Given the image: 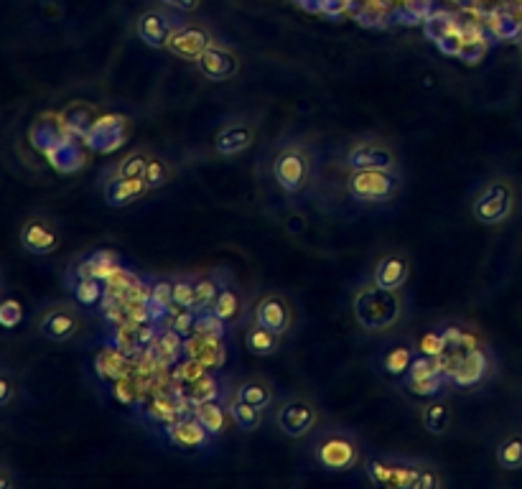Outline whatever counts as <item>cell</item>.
Segmentation results:
<instances>
[{
	"instance_id": "cell-1",
	"label": "cell",
	"mask_w": 522,
	"mask_h": 489,
	"mask_svg": "<svg viewBox=\"0 0 522 489\" xmlns=\"http://www.w3.org/2000/svg\"><path fill=\"white\" fill-rule=\"evenodd\" d=\"M314 459L326 472H349V469L360 464L362 451L352 433L332 428V431L321 433L319 439H316Z\"/></svg>"
},
{
	"instance_id": "cell-2",
	"label": "cell",
	"mask_w": 522,
	"mask_h": 489,
	"mask_svg": "<svg viewBox=\"0 0 522 489\" xmlns=\"http://www.w3.org/2000/svg\"><path fill=\"white\" fill-rule=\"evenodd\" d=\"M367 477L380 487H408V489H433L441 487V477L433 469L413 467V464H398V461L375 459L367 464Z\"/></svg>"
},
{
	"instance_id": "cell-3",
	"label": "cell",
	"mask_w": 522,
	"mask_h": 489,
	"mask_svg": "<svg viewBox=\"0 0 522 489\" xmlns=\"http://www.w3.org/2000/svg\"><path fill=\"white\" fill-rule=\"evenodd\" d=\"M349 194L362 204L390 202L398 192V176L385 169H362L349 176Z\"/></svg>"
},
{
	"instance_id": "cell-4",
	"label": "cell",
	"mask_w": 522,
	"mask_h": 489,
	"mask_svg": "<svg viewBox=\"0 0 522 489\" xmlns=\"http://www.w3.org/2000/svg\"><path fill=\"white\" fill-rule=\"evenodd\" d=\"M472 209L474 217L482 225H500V222H505L512 214V209H515V192H512L510 181H489L479 192V197L474 199Z\"/></svg>"
},
{
	"instance_id": "cell-5",
	"label": "cell",
	"mask_w": 522,
	"mask_h": 489,
	"mask_svg": "<svg viewBox=\"0 0 522 489\" xmlns=\"http://www.w3.org/2000/svg\"><path fill=\"white\" fill-rule=\"evenodd\" d=\"M270 171H273V181L281 186L283 192L296 194L301 192V189L306 186V181H309L311 161L301 148L291 146V148H283V151L273 158Z\"/></svg>"
},
{
	"instance_id": "cell-6",
	"label": "cell",
	"mask_w": 522,
	"mask_h": 489,
	"mask_svg": "<svg viewBox=\"0 0 522 489\" xmlns=\"http://www.w3.org/2000/svg\"><path fill=\"white\" fill-rule=\"evenodd\" d=\"M18 240H21V248L26 253L36 255V258H46V255H51L59 248L62 235H59L57 222L49 220L46 214H34L21 225Z\"/></svg>"
},
{
	"instance_id": "cell-7",
	"label": "cell",
	"mask_w": 522,
	"mask_h": 489,
	"mask_svg": "<svg viewBox=\"0 0 522 489\" xmlns=\"http://www.w3.org/2000/svg\"><path fill=\"white\" fill-rule=\"evenodd\" d=\"M276 423L288 439H304L306 433H311L319 423V411L311 400L293 398L278 408Z\"/></svg>"
},
{
	"instance_id": "cell-8",
	"label": "cell",
	"mask_w": 522,
	"mask_h": 489,
	"mask_svg": "<svg viewBox=\"0 0 522 489\" xmlns=\"http://www.w3.org/2000/svg\"><path fill=\"white\" fill-rule=\"evenodd\" d=\"M36 326L51 342H69L79 332V316L72 304H51L41 311Z\"/></svg>"
},
{
	"instance_id": "cell-9",
	"label": "cell",
	"mask_w": 522,
	"mask_h": 489,
	"mask_svg": "<svg viewBox=\"0 0 522 489\" xmlns=\"http://www.w3.org/2000/svg\"><path fill=\"white\" fill-rule=\"evenodd\" d=\"M347 163L352 166L354 171L362 169H385V171H395V153L390 151L385 143H372V141H362L354 143L347 153Z\"/></svg>"
},
{
	"instance_id": "cell-10",
	"label": "cell",
	"mask_w": 522,
	"mask_h": 489,
	"mask_svg": "<svg viewBox=\"0 0 522 489\" xmlns=\"http://www.w3.org/2000/svg\"><path fill=\"white\" fill-rule=\"evenodd\" d=\"M212 44H214L212 36H209L204 29H199V26H176L166 46H169V51L171 54H176V57L197 62V59L202 57L204 51H207Z\"/></svg>"
},
{
	"instance_id": "cell-11",
	"label": "cell",
	"mask_w": 522,
	"mask_h": 489,
	"mask_svg": "<svg viewBox=\"0 0 522 489\" xmlns=\"http://www.w3.org/2000/svg\"><path fill=\"white\" fill-rule=\"evenodd\" d=\"M184 357L204 362L209 370L225 367L227 349L222 344V337H207V334H189L184 337Z\"/></svg>"
},
{
	"instance_id": "cell-12",
	"label": "cell",
	"mask_w": 522,
	"mask_h": 489,
	"mask_svg": "<svg viewBox=\"0 0 522 489\" xmlns=\"http://www.w3.org/2000/svg\"><path fill=\"white\" fill-rule=\"evenodd\" d=\"M255 321L263 326H268L270 332L286 334L293 326V311L288 306L286 298L281 296H265L255 304Z\"/></svg>"
},
{
	"instance_id": "cell-13",
	"label": "cell",
	"mask_w": 522,
	"mask_h": 489,
	"mask_svg": "<svg viewBox=\"0 0 522 489\" xmlns=\"http://www.w3.org/2000/svg\"><path fill=\"white\" fill-rule=\"evenodd\" d=\"M166 436L176 449H202L212 441V433L197 421V418H176L166 423Z\"/></svg>"
},
{
	"instance_id": "cell-14",
	"label": "cell",
	"mask_w": 522,
	"mask_h": 489,
	"mask_svg": "<svg viewBox=\"0 0 522 489\" xmlns=\"http://www.w3.org/2000/svg\"><path fill=\"white\" fill-rule=\"evenodd\" d=\"M197 64H199V72H202L207 79H212V82H222V79L235 77L237 67H240L235 54H232L230 49H225V46H217V44L209 46L202 57L197 59Z\"/></svg>"
},
{
	"instance_id": "cell-15",
	"label": "cell",
	"mask_w": 522,
	"mask_h": 489,
	"mask_svg": "<svg viewBox=\"0 0 522 489\" xmlns=\"http://www.w3.org/2000/svg\"><path fill=\"white\" fill-rule=\"evenodd\" d=\"M489 370V357L482 349H472V352H464V355L456 360V367L451 370L449 380L459 388H472L484 380Z\"/></svg>"
},
{
	"instance_id": "cell-16",
	"label": "cell",
	"mask_w": 522,
	"mask_h": 489,
	"mask_svg": "<svg viewBox=\"0 0 522 489\" xmlns=\"http://www.w3.org/2000/svg\"><path fill=\"white\" fill-rule=\"evenodd\" d=\"M410 265L408 260L398 258V255H388L382 258L380 263L375 265V273H372V283L375 288H382V291H398L405 281H408Z\"/></svg>"
},
{
	"instance_id": "cell-17",
	"label": "cell",
	"mask_w": 522,
	"mask_h": 489,
	"mask_svg": "<svg viewBox=\"0 0 522 489\" xmlns=\"http://www.w3.org/2000/svg\"><path fill=\"white\" fill-rule=\"evenodd\" d=\"M151 349H153V355H156L158 367L176 365V362L184 357V337H181L176 329H171V326H163L161 334L153 337Z\"/></svg>"
},
{
	"instance_id": "cell-18",
	"label": "cell",
	"mask_w": 522,
	"mask_h": 489,
	"mask_svg": "<svg viewBox=\"0 0 522 489\" xmlns=\"http://www.w3.org/2000/svg\"><path fill=\"white\" fill-rule=\"evenodd\" d=\"M125 367H128L125 352L120 347H115V344H105L95 355V372L105 383H115V380H120L123 375H128Z\"/></svg>"
},
{
	"instance_id": "cell-19",
	"label": "cell",
	"mask_w": 522,
	"mask_h": 489,
	"mask_svg": "<svg viewBox=\"0 0 522 489\" xmlns=\"http://www.w3.org/2000/svg\"><path fill=\"white\" fill-rule=\"evenodd\" d=\"M146 189H148L146 176H135V179H128V176H115L113 181H107L105 199L113 204V207H123V204L141 197Z\"/></svg>"
},
{
	"instance_id": "cell-20",
	"label": "cell",
	"mask_w": 522,
	"mask_h": 489,
	"mask_svg": "<svg viewBox=\"0 0 522 489\" xmlns=\"http://www.w3.org/2000/svg\"><path fill=\"white\" fill-rule=\"evenodd\" d=\"M174 23L171 18L161 16V13H146V16L138 21V34L146 41L148 46H166L169 44V36L174 34Z\"/></svg>"
},
{
	"instance_id": "cell-21",
	"label": "cell",
	"mask_w": 522,
	"mask_h": 489,
	"mask_svg": "<svg viewBox=\"0 0 522 489\" xmlns=\"http://www.w3.org/2000/svg\"><path fill=\"white\" fill-rule=\"evenodd\" d=\"M245 347L258 357L276 355L278 349H281V334L270 332L268 326L253 321V324L247 326V332H245Z\"/></svg>"
},
{
	"instance_id": "cell-22",
	"label": "cell",
	"mask_w": 522,
	"mask_h": 489,
	"mask_svg": "<svg viewBox=\"0 0 522 489\" xmlns=\"http://www.w3.org/2000/svg\"><path fill=\"white\" fill-rule=\"evenodd\" d=\"M191 416L197 418L204 428H207L212 436H219V433H225L227 421H230V413L227 408L217 403V400H204V403L191 405Z\"/></svg>"
},
{
	"instance_id": "cell-23",
	"label": "cell",
	"mask_w": 522,
	"mask_h": 489,
	"mask_svg": "<svg viewBox=\"0 0 522 489\" xmlns=\"http://www.w3.org/2000/svg\"><path fill=\"white\" fill-rule=\"evenodd\" d=\"M250 143H253V130L247 128L245 123L227 125V128L217 135V151L222 153V156H235V153L245 151Z\"/></svg>"
},
{
	"instance_id": "cell-24",
	"label": "cell",
	"mask_w": 522,
	"mask_h": 489,
	"mask_svg": "<svg viewBox=\"0 0 522 489\" xmlns=\"http://www.w3.org/2000/svg\"><path fill=\"white\" fill-rule=\"evenodd\" d=\"M227 413H230V421L247 433L260 428V423H263V411L255 408V405L245 403V400H240L237 395L227 403Z\"/></svg>"
},
{
	"instance_id": "cell-25",
	"label": "cell",
	"mask_w": 522,
	"mask_h": 489,
	"mask_svg": "<svg viewBox=\"0 0 522 489\" xmlns=\"http://www.w3.org/2000/svg\"><path fill=\"white\" fill-rule=\"evenodd\" d=\"M494 459L507 472H517L522 469V433H512L507 439H502L494 451Z\"/></svg>"
},
{
	"instance_id": "cell-26",
	"label": "cell",
	"mask_w": 522,
	"mask_h": 489,
	"mask_svg": "<svg viewBox=\"0 0 522 489\" xmlns=\"http://www.w3.org/2000/svg\"><path fill=\"white\" fill-rule=\"evenodd\" d=\"M235 395L240 400H245V403L260 408V411L270 408V405H273V400H276V395H273V388H270L268 383H263V380H247V383H240V385H237Z\"/></svg>"
},
{
	"instance_id": "cell-27",
	"label": "cell",
	"mask_w": 522,
	"mask_h": 489,
	"mask_svg": "<svg viewBox=\"0 0 522 489\" xmlns=\"http://www.w3.org/2000/svg\"><path fill=\"white\" fill-rule=\"evenodd\" d=\"M72 293H74V301L79 306H97L105 296V283L97 281V278H74L72 281Z\"/></svg>"
},
{
	"instance_id": "cell-28",
	"label": "cell",
	"mask_w": 522,
	"mask_h": 489,
	"mask_svg": "<svg viewBox=\"0 0 522 489\" xmlns=\"http://www.w3.org/2000/svg\"><path fill=\"white\" fill-rule=\"evenodd\" d=\"M240 309H242L240 293H237L235 288H219L217 298H214L212 304L214 314L225 321V324H230V321H235L237 316H240Z\"/></svg>"
},
{
	"instance_id": "cell-29",
	"label": "cell",
	"mask_w": 522,
	"mask_h": 489,
	"mask_svg": "<svg viewBox=\"0 0 522 489\" xmlns=\"http://www.w3.org/2000/svg\"><path fill=\"white\" fill-rule=\"evenodd\" d=\"M148 309L151 316L166 314L174 309V281H156L148 291Z\"/></svg>"
},
{
	"instance_id": "cell-30",
	"label": "cell",
	"mask_w": 522,
	"mask_h": 489,
	"mask_svg": "<svg viewBox=\"0 0 522 489\" xmlns=\"http://www.w3.org/2000/svg\"><path fill=\"white\" fill-rule=\"evenodd\" d=\"M421 418H423V426H426L428 433H433V436H441V433L449 431V426H451L449 408L441 403L426 405L421 413Z\"/></svg>"
},
{
	"instance_id": "cell-31",
	"label": "cell",
	"mask_w": 522,
	"mask_h": 489,
	"mask_svg": "<svg viewBox=\"0 0 522 489\" xmlns=\"http://www.w3.org/2000/svg\"><path fill=\"white\" fill-rule=\"evenodd\" d=\"M186 398H189L191 405L204 403V400H217L219 398L217 377L209 375V372L204 377H199L197 383L189 385V393H186Z\"/></svg>"
},
{
	"instance_id": "cell-32",
	"label": "cell",
	"mask_w": 522,
	"mask_h": 489,
	"mask_svg": "<svg viewBox=\"0 0 522 489\" xmlns=\"http://www.w3.org/2000/svg\"><path fill=\"white\" fill-rule=\"evenodd\" d=\"M176 380H181L184 385H191L197 383L199 377H204L209 372V367L204 365V362L194 360V357H181L179 362H176Z\"/></svg>"
},
{
	"instance_id": "cell-33",
	"label": "cell",
	"mask_w": 522,
	"mask_h": 489,
	"mask_svg": "<svg viewBox=\"0 0 522 489\" xmlns=\"http://www.w3.org/2000/svg\"><path fill=\"white\" fill-rule=\"evenodd\" d=\"M23 321V304L13 296H0V326L16 329Z\"/></svg>"
},
{
	"instance_id": "cell-34",
	"label": "cell",
	"mask_w": 522,
	"mask_h": 489,
	"mask_svg": "<svg viewBox=\"0 0 522 489\" xmlns=\"http://www.w3.org/2000/svg\"><path fill=\"white\" fill-rule=\"evenodd\" d=\"M444 383H446L444 375L421 377V380H408V377H405V390L413 395H421V398H431V395L441 393Z\"/></svg>"
},
{
	"instance_id": "cell-35",
	"label": "cell",
	"mask_w": 522,
	"mask_h": 489,
	"mask_svg": "<svg viewBox=\"0 0 522 489\" xmlns=\"http://www.w3.org/2000/svg\"><path fill=\"white\" fill-rule=\"evenodd\" d=\"M382 365H385V370H388L390 375H408L410 365H413V355H410L408 347H393L388 355H385Z\"/></svg>"
},
{
	"instance_id": "cell-36",
	"label": "cell",
	"mask_w": 522,
	"mask_h": 489,
	"mask_svg": "<svg viewBox=\"0 0 522 489\" xmlns=\"http://www.w3.org/2000/svg\"><path fill=\"white\" fill-rule=\"evenodd\" d=\"M194 291H197V296H194V311H212L214 298H217L219 293L217 283H214L212 278H199V281L194 283Z\"/></svg>"
},
{
	"instance_id": "cell-37",
	"label": "cell",
	"mask_w": 522,
	"mask_h": 489,
	"mask_svg": "<svg viewBox=\"0 0 522 489\" xmlns=\"http://www.w3.org/2000/svg\"><path fill=\"white\" fill-rule=\"evenodd\" d=\"M194 334H207V337H225V321L219 319L214 311H197V324Z\"/></svg>"
},
{
	"instance_id": "cell-38",
	"label": "cell",
	"mask_w": 522,
	"mask_h": 489,
	"mask_svg": "<svg viewBox=\"0 0 522 489\" xmlns=\"http://www.w3.org/2000/svg\"><path fill=\"white\" fill-rule=\"evenodd\" d=\"M446 334L438 332V329H431V332L423 334L421 339H418V352L426 357H441L446 352Z\"/></svg>"
},
{
	"instance_id": "cell-39",
	"label": "cell",
	"mask_w": 522,
	"mask_h": 489,
	"mask_svg": "<svg viewBox=\"0 0 522 489\" xmlns=\"http://www.w3.org/2000/svg\"><path fill=\"white\" fill-rule=\"evenodd\" d=\"M194 283L197 281H189V278H179L174 281V309H194Z\"/></svg>"
},
{
	"instance_id": "cell-40",
	"label": "cell",
	"mask_w": 522,
	"mask_h": 489,
	"mask_svg": "<svg viewBox=\"0 0 522 489\" xmlns=\"http://www.w3.org/2000/svg\"><path fill=\"white\" fill-rule=\"evenodd\" d=\"M179 403H176L174 398H169V395H158L156 400H153L151 405V416H156L158 421L163 423H171L176 416H179Z\"/></svg>"
},
{
	"instance_id": "cell-41",
	"label": "cell",
	"mask_w": 522,
	"mask_h": 489,
	"mask_svg": "<svg viewBox=\"0 0 522 489\" xmlns=\"http://www.w3.org/2000/svg\"><path fill=\"white\" fill-rule=\"evenodd\" d=\"M16 395H18L16 377L11 375V370L0 367V411H3V408H11Z\"/></svg>"
},
{
	"instance_id": "cell-42",
	"label": "cell",
	"mask_w": 522,
	"mask_h": 489,
	"mask_svg": "<svg viewBox=\"0 0 522 489\" xmlns=\"http://www.w3.org/2000/svg\"><path fill=\"white\" fill-rule=\"evenodd\" d=\"M146 169H148L146 156L135 153V156L125 158V161L120 163L118 171H115V176H128V179H135V176H146Z\"/></svg>"
},
{
	"instance_id": "cell-43",
	"label": "cell",
	"mask_w": 522,
	"mask_h": 489,
	"mask_svg": "<svg viewBox=\"0 0 522 489\" xmlns=\"http://www.w3.org/2000/svg\"><path fill=\"white\" fill-rule=\"evenodd\" d=\"M113 393H115V398H118L123 405H133L135 398H138V388H135L133 380H130L128 375H123L120 380H115Z\"/></svg>"
},
{
	"instance_id": "cell-44",
	"label": "cell",
	"mask_w": 522,
	"mask_h": 489,
	"mask_svg": "<svg viewBox=\"0 0 522 489\" xmlns=\"http://www.w3.org/2000/svg\"><path fill=\"white\" fill-rule=\"evenodd\" d=\"M146 181L148 186H158L163 181V166L158 161H148L146 169Z\"/></svg>"
},
{
	"instance_id": "cell-45",
	"label": "cell",
	"mask_w": 522,
	"mask_h": 489,
	"mask_svg": "<svg viewBox=\"0 0 522 489\" xmlns=\"http://www.w3.org/2000/svg\"><path fill=\"white\" fill-rule=\"evenodd\" d=\"M13 487H16V474H13V469L8 467V464L0 461V489H13Z\"/></svg>"
},
{
	"instance_id": "cell-46",
	"label": "cell",
	"mask_w": 522,
	"mask_h": 489,
	"mask_svg": "<svg viewBox=\"0 0 522 489\" xmlns=\"http://www.w3.org/2000/svg\"><path fill=\"white\" fill-rule=\"evenodd\" d=\"M163 3H166L169 8H174V11H184V13H191L199 8V0H163Z\"/></svg>"
},
{
	"instance_id": "cell-47",
	"label": "cell",
	"mask_w": 522,
	"mask_h": 489,
	"mask_svg": "<svg viewBox=\"0 0 522 489\" xmlns=\"http://www.w3.org/2000/svg\"><path fill=\"white\" fill-rule=\"evenodd\" d=\"M0 283H3V281H0Z\"/></svg>"
}]
</instances>
